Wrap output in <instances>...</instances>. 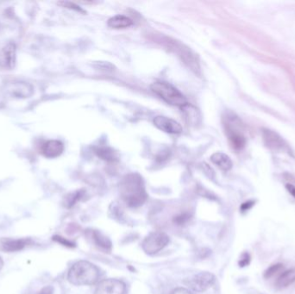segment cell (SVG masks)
<instances>
[{"mask_svg":"<svg viewBox=\"0 0 295 294\" xmlns=\"http://www.w3.org/2000/svg\"><path fill=\"white\" fill-rule=\"evenodd\" d=\"M120 194L123 200L130 207L137 208L144 205L148 194L140 174L132 172L124 176L120 183Z\"/></svg>","mask_w":295,"mask_h":294,"instance_id":"1","label":"cell"},{"mask_svg":"<svg viewBox=\"0 0 295 294\" xmlns=\"http://www.w3.org/2000/svg\"><path fill=\"white\" fill-rule=\"evenodd\" d=\"M99 279V269L87 262L79 261L69 269L68 280L75 286H91L97 283Z\"/></svg>","mask_w":295,"mask_h":294,"instance_id":"2","label":"cell"},{"mask_svg":"<svg viewBox=\"0 0 295 294\" xmlns=\"http://www.w3.org/2000/svg\"><path fill=\"white\" fill-rule=\"evenodd\" d=\"M150 89L153 93H155L157 96L165 101L166 103L171 105L182 108L188 104L187 98L183 94L170 83L155 81L152 83Z\"/></svg>","mask_w":295,"mask_h":294,"instance_id":"3","label":"cell"},{"mask_svg":"<svg viewBox=\"0 0 295 294\" xmlns=\"http://www.w3.org/2000/svg\"><path fill=\"white\" fill-rule=\"evenodd\" d=\"M242 124L241 120L233 113H228L223 118V126L227 137L236 150H242L246 144Z\"/></svg>","mask_w":295,"mask_h":294,"instance_id":"4","label":"cell"},{"mask_svg":"<svg viewBox=\"0 0 295 294\" xmlns=\"http://www.w3.org/2000/svg\"><path fill=\"white\" fill-rule=\"evenodd\" d=\"M170 243V237L162 231H154L145 237L142 247L145 253L154 255L162 250Z\"/></svg>","mask_w":295,"mask_h":294,"instance_id":"5","label":"cell"},{"mask_svg":"<svg viewBox=\"0 0 295 294\" xmlns=\"http://www.w3.org/2000/svg\"><path fill=\"white\" fill-rule=\"evenodd\" d=\"M172 48L193 72L197 74H200V66L198 57L189 48L184 45L183 43H177L175 41L172 42Z\"/></svg>","mask_w":295,"mask_h":294,"instance_id":"6","label":"cell"},{"mask_svg":"<svg viewBox=\"0 0 295 294\" xmlns=\"http://www.w3.org/2000/svg\"><path fill=\"white\" fill-rule=\"evenodd\" d=\"M216 281V277L209 272H201L186 280L185 284L192 290L202 293L209 289Z\"/></svg>","mask_w":295,"mask_h":294,"instance_id":"7","label":"cell"},{"mask_svg":"<svg viewBox=\"0 0 295 294\" xmlns=\"http://www.w3.org/2000/svg\"><path fill=\"white\" fill-rule=\"evenodd\" d=\"M125 284L122 280L107 279L98 285L94 294H125Z\"/></svg>","mask_w":295,"mask_h":294,"instance_id":"8","label":"cell"},{"mask_svg":"<svg viewBox=\"0 0 295 294\" xmlns=\"http://www.w3.org/2000/svg\"><path fill=\"white\" fill-rule=\"evenodd\" d=\"M5 92L12 98H27L32 96L34 88L29 83L15 81L5 86Z\"/></svg>","mask_w":295,"mask_h":294,"instance_id":"9","label":"cell"},{"mask_svg":"<svg viewBox=\"0 0 295 294\" xmlns=\"http://www.w3.org/2000/svg\"><path fill=\"white\" fill-rule=\"evenodd\" d=\"M17 62V47L14 43H9L0 50V68L11 70Z\"/></svg>","mask_w":295,"mask_h":294,"instance_id":"10","label":"cell"},{"mask_svg":"<svg viewBox=\"0 0 295 294\" xmlns=\"http://www.w3.org/2000/svg\"><path fill=\"white\" fill-rule=\"evenodd\" d=\"M154 124L157 129L168 134L179 135L183 132V128L180 125V122L164 116L155 117Z\"/></svg>","mask_w":295,"mask_h":294,"instance_id":"11","label":"cell"},{"mask_svg":"<svg viewBox=\"0 0 295 294\" xmlns=\"http://www.w3.org/2000/svg\"><path fill=\"white\" fill-rule=\"evenodd\" d=\"M64 151V144L59 140H49L41 147V152L44 157L54 159L61 155Z\"/></svg>","mask_w":295,"mask_h":294,"instance_id":"12","label":"cell"},{"mask_svg":"<svg viewBox=\"0 0 295 294\" xmlns=\"http://www.w3.org/2000/svg\"><path fill=\"white\" fill-rule=\"evenodd\" d=\"M263 140L267 146L273 150H285L287 149V144L282 137H280L277 133L273 132L270 129H264L263 132Z\"/></svg>","mask_w":295,"mask_h":294,"instance_id":"13","label":"cell"},{"mask_svg":"<svg viewBox=\"0 0 295 294\" xmlns=\"http://www.w3.org/2000/svg\"><path fill=\"white\" fill-rule=\"evenodd\" d=\"M32 241L29 238L23 239H10L4 238L1 240V248L6 252H18L24 249L26 246L31 244Z\"/></svg>","mask_w":295,"mask_h":294,"instance_id":"14","label":"cell"},{"mask_svg":"<svg viewBox=\"0 0 295 294\" xmlns=\"http://www.w3.org/2000/svg\"><path fill=\"white\" fill-rule=\"evenodd\" d=\"M295 282V269H288L281 272L275 281V287L278 289H285Z\"/></svg>","mask_w":295,"mask_h":294,"instance_id":"15","label":"cell"},{"mask_svg":"<svg viewBox=\"0 0 295 294\" xmlns=\"http://www.w3.org/2000/svg\"><path fill=\"white\" fill-rule=\"evenodd\" d=\"M211 161L223 171H229L232 169V166H233L230 158L226 154L222 153V152L214 153L211 156Z\"/></svg>","mask_w":295,"mask_h":294,"instance_id":"16","label":"cell"},{"mask_svg":"<svg viewBox=\"0 0 295 294\" xmlns=\"http://www.w3.org/2000/svg\"><path fill=\"white\" fill-rule=\"evenodd\" d=\"M107 25L112 29H125L133 25V21L129 17L123 15H116L109 19Z\"/></svg>","mask_w":295,"mask_h":294,"instance_id":"17","label":"cell"},{"mask_svg":"<svg viewBox=\"0 0 295 294\" xmlns=\"http://www.w3.org/2000/svg\"><path fill=\"white\" fill-rule=\"evenodd\" d=\"M94 152L98 157L106 162H116L119 160V155L112 147L105 146H98L94 147Z\"/></svg>","mask_w":295,"mask_h":294,"instance_id":"18","label":"cell"},{"mask_svg":"<svg viewBox=\"0 0 295 294\" xmlns=\"http://www.w3.org/2000/svg\"><path fill=\"white\" fill-rule=\"evenodd\" d=\"M85 194H86V191L84 189H80V190H77L67 194L63 199V205L65 206L66 208H72L77 202H79L84 197Z\"/></svg>","mask_w":295,"mask_h":294,"instance_id":"19","label":"cell"},{"mask_svg":"<svg viewBox=\"0 0 295 294\" xmlns=\"http://www.w3.org/2000/svg\"><path fill=\"white\" fill-rule=\"evenodd\" d=\"M92 238L94 240V244L97 245L98 247H100L101 248H104L105 250H110L112 248V243L109 240L107 237H104L102 234L93 230L91 233Z\"/></svg>","mask_w":295,"mask_h":294,"instance_id":"20","label":"cell"},{"mask_svg":"<svg viewBox=\"0 0 295 294\" xmlns=\"http://www.w3.org/2000/svg\"><path fill=\"white\" fill-rule=\"evenodd\" d=\"M182 108L185 111H187V118L189 119V122H193L194 124L197 123V118H199L198 117V110L191 104H189V103Z\"/></svg>","mask_w":295,"mask_h":294,"instance_id":"21","label":"cell"},{"mask_svg":"<svg viewBox=\"0 0 295 294\" xmlns=\"http://www.w3.org/2000/svg\"><path fill=\"white\" fill-rule=\"evenodd\" d=\"M93 66L97 70H100L103 72L112 73L115 70L114 65L108 61H95Z\"/></svg>","mask_w":295,"mask_h":294,"instance_id":"22","label":"cell"},{"mask_svg":"<svg viewBox=\"0 0 295 294\" xmlns=\"http://www.w3.org/2000/svg\"><path fill=\"white\" fill-rule=\"evenodd\" d=\"M58 4L61 5L62 7L67 8V9H70L73 11H78L80 13H86V11L83 10L82 8L79 7L78 4H74L73 2H69V1H61V2H58Z\"/></svg>","mask_w":295,"mask_h":294,"instance_id":"23","label":"cell"},{"mask_svg":"<svg viewBox=\"0 0 295 294\" xmlns=\"http://www.w3.org/2000/svg\"><path fill=\"white\" fill-rule=\"evenodd\" d=\"M281 270H283V265L282 264H275V265L271 266L270 269H268V270L264 273V277L265 278H271L274 274L281 272Z\"/></svg>","mask_w":295,"mask_h":294,"instance_id":"24","label":"cell"},{"mask_svg":"<svg viewBox=\"0 0 295 294\" xmlns=\"http://www.w3.org/2000/svg\"><path fill=\"white\" fill-rule=\"evenodd\" d=\"M190 218H191L190 214H188V213H181L180 215L174 217L173 222H175L177 225H182V224L187 223L189 221Z\"/></svg>","mask_w":295,"mask_h":294,"instance_id":"25","label":"cell"},{"mask_svg":"<svg viewBox=\"0 0 295 294\" xmlns=\"http://www.w3.org/2000/svg\"><path fill=\"white\" fill-rule=\"evenodd\" d=\"M53 240L57 242L59 244H61V245H63V246H66V247H74V244H73L70 241L67 240L64 237L55 236V237H53Z\"/></svg>","mask_w":295,"mask_h":294,"instance_id":"26","label":"cell"},{"mask_svg":"<svg viewBox=\"0 0 295 294\" xmlns=\"http://www.w3.org/2000/svg\"><path fill=\"white\" fill-rule=\"evenodd\" d=\"M249 263H250V255L248 253H244L239 260L238 264L241 268H245L246 266L249 265Z\"/></svg>","mask_w":295,"mask_h":294,"instance_id":"27","label":"cell"},{"mask_svg":"<svg viewBox=\"0 0 295 294\" xmlns=\"http://www.w3.org/2000/svg\"><path fill=\"white\" fill-rule=\"evenodd\" d=\"M254 205H255V202H254V201L249 200L245 202V203H244V204L241 205V212H248V210H250Z\"/></svg>","mask_w":295,"mask_h":294,"instance_id":"28","label":"cell"},{"mask_svg":"<svg viewBox=\"0 0 295 294\" xmlns=\"http://www.w3.org/2000/svg\"><path fill=\"white\" fill-rule=\"evenodd\" d=\"M172 294H192L191 291L188 290L187 288H183V287H179L176 288L175 290L173 291Z\"/></svg>","mask_w":295,"mask_h":294,"instance_id":"29","label":"cell"},{"mask_svg":"<svg viewBox=\"0 0 295 294\" xmlns=\"http://www.w3.org/2000/svg\"><path fill=\"white\" fill-rule=\"evenodd\" d=\"M54 294V288L49 286V287H44L42 290H40L36 294Z\"/></svg>","mask_w":295,"mask_h":294,"instance_id":"30","label":"cell"},{"mask_svg":"<svg viewBox=\"0 0 295 294\" xmlns=\"http://www.w3.org/2000/svg\"><path fill=\"white\" fill-rule=\"evenodd\" d=\"M286 188H287V190H288V193L291 194L293 197L295 198V187L294 185H291V184H288L287 186H286Z\"/></svg>","mask_w":295,"mask_h":294,"instance_id":"31","label":"cell"},{"mask_svg":"<svg viewBox=\"0 0 295 294\" xmlns=\"http://www.w3.org/2000/svg\"><path fill=\"white\" fill-rule=\"evenodd\" d=\"M3 266H4V262H3V260H2V258L0 257V270L2 269V268H3Z\"/></svg>","mask_w":295,"mask_h":294,"instance_id":"32","label":"cell"}]
</instances>
